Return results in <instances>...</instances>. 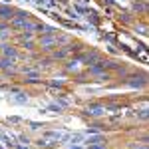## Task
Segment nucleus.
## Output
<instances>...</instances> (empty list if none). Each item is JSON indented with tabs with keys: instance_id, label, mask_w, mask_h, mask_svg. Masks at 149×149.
<instances>
[{
	"instance_id": "1",
	"label": "nucleus",
	"mask_w": 149,
	"mask_h": 149,
	"mask_svg": "<svg viewBox=\"0 0 149 149\" xmlns=\"http://www.w3.org/2000/svg\"><path fill=\"white\" fill-rule=\"evenodd\" d=\"M56 44H58V38L54 34H42V38H38V48L42 52H52Z\"/></svg>"
},
{
	"instance_id": "2",
	"label": "nucleus",
	"mask_w": 149,
	"mask_h": 149,
	"mask_svg": "<svg viewBox=\"0 0 149 149\" xmlns=\"http://www.w3.org/2000/svg\"><path fill=\"white\" fill-rule=\"evenodd\" d=\"M0 72H4L6 76H10V74H16L18 68H16V60H12V58H0Z\"/></svg>"
},
{
	"instance_id": "3",
	"label": "nucleus",
	"mask_w": 149,
	"mask_h": 149,
	"mask_svg": "<svg viewBox=\"0 0 149 149\" xmlns=\"http://www.w3.org/2000/svg\"><path fill=\"white\" fill-rule=\"evenodd\" d=\"M0 54L4 58H12V60H16V58L20 56V52H18V48L16 46H12V44H0Z\"/></svg>"
},
{
	"instance_id": "4",
	"label": "nucleus",
	"mask_w": 149,
	"mask_h": 149,
	"mask_svg": "<svg viewBox=\"0 0 149 149\" xmlns=\"http://www.w3.org/2000/svg\"><path fill=\"white\" fill-rule=\"evenodd\" d=\"M86 113L90 115V117H102V115H105V105H100V103H92V105H88Z\"/></svg>"
},
{
	"instance_id": "5",
	"label": "nucleus",
	"mask_w": 149,
	"mask_h": 149,
	"mask_svg": "<svg viewBox=\"0 0 149 149\" xmlns=\"http://www.w3.org/2000/svg\"><path fill=\"white\" fill-rule=\"evenodd\" d=\"M14 14H16V10H14V8L0 4V20H6V22H10L12 18H14Z\"/></svg>"
},
{
	"instance_id": "6",
	"label": "nucleus",
	"mask_w": 149,
	"mask_h": 149,
	"mask_svg": "<svg viewBox=\"0 0 149 149\" xmlns=\"http://www.w3.org/2000/svg\"><path fill=\"white\" fill-rule=\"evenodd\" d=\"M66 70H68V72H78V70H80V60H78V58H76V60H70L68 64H66Z\"/></svg>"
},
{
	"instance_id": "7",
	"label": "nucleus",
	"mask_w": 149,
	"mask_h": 149,
	"mask_svg": "<svg viewBox=\"0 0 149 149\" xmlns=\"http://www.w3.org/2000/svg\"><path fill=\"white\" fill-rule=\"evenodd\" d=\"M68 54H70V52L66 50V48H60V50H56V52L52 54V60H64Z\"/></svg>"
},
{
	"instance_id": "8",
	"label": "nucleus",
	"mask_w": 149,
	"mask_h": 149,
	"mask_svg": "<svg viewBox=\"0 0 149 149\" xmlns=\"http://www.w3.org/2000/svg\"><path fill=\"white\" fill-rule=\"evenodd\" d=\"M129 84H131V86H133V88H141V86H145V80H143V78H129Z\"/></svg>"
},
{
	"instance_id": "9",
	"label": "nucleus",
	"mask_w": 149,
	"mask_h": 149,
	"mask_svg": "<svg viewBox=\"0 0 149 149\" xmlns=\"http://www.w3.org/2000/svg\"><path fill=\"white\" fill-rule=\"evenodd\" d=\"M8 30H12V28H10V22L0 20V32H8Z\"/></svg>"
},
{
	"instance_id": "10",
	"label": "nucleus",
	"mask_w": 149,
	"mask_h": 149,
	"mask_svg": "<svg viewBox=\"0 0 149 149\" xmlns=\"http://www.w3.org/2000/svg\"><path fill=\"white\" fill-rule=\"evenodd\" d=\"M90 149H107V143H90Z\"/></svg>"
},
{
	"instance_id": "11",
	"label": "nucleus",
	"mask_w": 149,
	"mask_h": 149,
	"mask_svg": "<svg viewBox=\"0 0 149 149\" xmlns=\"http://www.w3.org/2000/svg\"><path fill=\"white\" fill-rule=\"evenodd\" d=\"M50 86H52V88H62L64 81H62V80H52V81H50Z\"/></svg>"
},
{
	"instance_id": "12",
	"label": "nucleus",
	"mask_w": 149,
	"mask_h": 149,
	"mask_svg": "<svg viewBox=\"0 0 149 149\" xmlns=\"http://www.w3.org/2000/svg\"><path fill=\"white\" fill-rule=\"evenodd\" d=\"M22 48H26V50H34V42H26V40H22Z\"/></svg>"
},
{
	"instance_id": "13",
	"label": "nucleus",
	"mask_w": 149,
	"mask_h": 149,
	"mask_svg": "<svg viewBox=\"0 0 149 149\" xmlns=\"http://www.w3.org/2000/svg\"><path fill=\"white\" fill-rule=\"evenodd\" d=\"M133 8H135V10H145V4H135Z\"/></svg>"
},
{
	"instance_id": "14",
	"label": "nucleus",
	"mask_w": 149,
	"mask_h": 149,
	"mask_svg": "<svg viewBox=\"0 0 149 149\" xmlns=\"http://www.w3.org/2000/svg\"><path fill=\"white\" fill-rule=\"evenodd\" d=\"M133 149H147V145H139V147H133Z\"/></svg>"
}]
</instances>
